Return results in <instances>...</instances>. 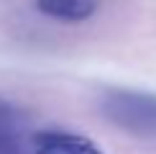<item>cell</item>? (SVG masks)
I'll return each mask as SVG.
<instances>
[{"mask_svg": "<svg viewBox=\"0 0 156 154\" xmlns=\"http://www.w3.org/2000/svg\"><path fill=\"white\" fill-rule=\"evenodd\" d=\"M102 116L115 128L136 139L156 141V93L146 90H108L100 100Z\"/></svg>", "mask_w": 156, "mask_h": 154, "instance_id": "cell-1", "label": "cell"}, {"mask_svg": "<svg viewBox=\"0 0 156 154\" xmlns=\"http://www.w3.org/2000/svg\"><path fill=\"white\" fill-rule=\"evenodd\" d=\"M31 154H102V149L87 136L49 128L31 136Z\"/></svg>", "mask_w": 156, "mask_h": 154, "instance_id": "cell-2", "label": "cell"}, {"mask_svg": "<svg viewBox=\"0 0 156 154\" xmlns=\"http://www.w3.org/2000/svg\"><path fill=\"white\" fill-rule=\"evenodd\" d=\"M105 0H34L36 13L56 23H84L102 8Z\"/></svg>", "mask_w": 156, "mask_h": 154, "instance_id": "cell-3", "label": "cell"}, {"mask_svg": "<svg viewBox=\"0 0 156 154\" xmlns=\"http://www.w3.org/2000/svg\"><path fill=\"white\" fill-rule=\"evenodd\" d=\"M0 154H26L18 134V113L0 116Z\"/></svg>", "mask_w": 156, "mask_h": 154, "instance_id": "cell-4", "label": "cell"}, {"mask_svg": "<svg viewBox=\"0 0 156 154\" xmlns=\"http://www.w3.org/2000/svg\"><path fill=\"white\" fill-rule=\"evenodd\" d=\"M13 113H16L13 103H10V100H5V98H0V116H13Z\"/></svg>", "mask_w": 156, "mask_h": 154, "instance_id": "cell-5", "label": "cell"}]
</instances>
